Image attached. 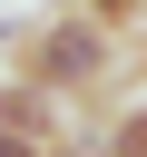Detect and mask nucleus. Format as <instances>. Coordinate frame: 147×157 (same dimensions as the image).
Here are the masks:
<instances>
[{
  "label": "nucleus",
  "instance_id": "4",
  "mask_svg": "<svg viewBox=\"0 0 147 157\" xmlns=\"http://www.w3.org/2000/svg\"><path fill=\"white\" fill-rule=\"evenodd\" d=\"M88 10H98V20H118V29H137V20H147V0H88Z\"/></svg>",
  "mask_w": 147,
  "mask_h": 157
},
{
  "label": "nucleus",
  "instance_id": "3",
  "mask_svg": "<svg viewBox=\"0 0 147 157\" xmlns=\"http://www.w3.org/2000/svg\"><path fill=\"white\" fill-rule=\"evenodd\" d=\"M59 137H29V128H0V157H49Z\"/></svg>",
  "mask_w": 147,
  "mask_h": 157
},
{
  "label": "nucleus",
  "instance_id": "5",
  "mask_svg": "<svg viewBox=\"0 0 147 157\" xmlns=\"http://www.w3.org/2000/svg\"><path fill=\"white\" fill-rule=\"evenodd\" d=\"M127 39H137V59H147V20H137V29H127Z\"/></svg>",
  "mask_w": 147,
  "mask_h": 157
},
{
  "label": "nucleus",
  "instance_id": "2",
  "mask_svg": "<svg viewBox=\"0 0 147 157\" xmlns=\"http://www.w3.org/2000/svg\"><path fill=\"white\" fill-rule=\"evenodd\" d=\"M108 157H147V98L108 118Z\"/></svg>",
  "mask_w": 147,
  "mask_h": 157
},
{
  "label": "nucleus",
  "instance_id": "1",
  "mask_svg": "<svg viewBox=\"0 0 147 157\" xmlns=\"http://www.w3.org/2000/svg\"><path fill=\"white\" fill-rule=\"evenodd\" d=\"M137 39L118 29V20H98L88 0H69L59 20H39L29 39H20V69L39 78V88H59V98H88V88H108V69L127 59Z\"/></svg>",
  "mask_w": 147,
  "mask_h": 157
}]
</instances>
